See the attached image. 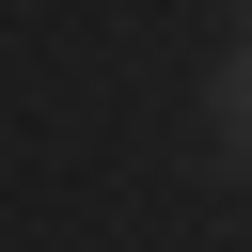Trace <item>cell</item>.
Returning a JSON list of instances; mask_svg holds the SVG:
<instances>
[{"mask_svg":"<svg viewBox=\"0 0 252 252\" xmlns=\"http://www.w3.org/2000/svg\"><path fill=\"white\" fill-rule=\"evenodd\" d=\"M220 158H236V173H252V47H236V63H220Z\"/></svg>","mask_w":252,"mask_h":252,"instance_id":"cell-1","label":"cell"},{"mask_svg":"<svg viewBox=\"0 0 252 252\" xmlns=\"http://www.w3.org/2000/svg\"><path fill=\"white\" fill-rule=\"evenodd\" d=\"M236 16H252V0H236Z\"/></svg>","mask_w":252,"mask_h":252,"instance_id":"cell-2","label":"cell"}]
</instances>
